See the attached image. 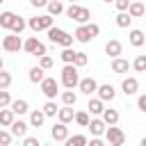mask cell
Wrapping results in <instances>:
<instances>
[{"mask_svg": "<svg viewBox=\"0 0 146 146\" xmlns=\"http://www.w3.org/2000/svg\"><path fill=\"white\" fill-rule=\"evenodd\" d=\"M105 139H107L110 146H123V141H125V132H123L121 128H116V125H107V130H105Z\"/></svg>", "mask_w": 146, "mask_h": 146, "instance_id": "obj_5", "label": "cell"}, {"mask_svg": "<svg viewBox=\"0 0 146 146\" xmlns=\"http://www.w3.org/2000/svg\"><path fill=\"white\" fill-rule=\"evenodd\" d=\"M78 87H80V91H82V94H87V96H91V94H96V91H98V82H96L94 78H82Z\"/></svg>", "mask_w": 146, "mask_h": 146, "instance_id": "obj_10", "label": "cell"}, {"mask_svg": "<svg viewBox=\"0 0 146 146\" xmlns=\"http://www.w3.org/2000/svg\"><path fill=\"white\" fill-rule=\"evenodd\" d=\"M89 121H91V119H89V112H75V123H78V125L87 128Z\"/></svg>", "mask_w": 146, "mask_h": 146, "instance_id": "obj_34", "label": "cell"}, {"mask_svg": "<svg viewBox=\"0 0 146 146\" xmlns=\"http://www.w3.org/2000/svg\"><path fill=\"white\" fill-rule=\"evenodd\" d=\"M0 48H2V43H0Z\"/></svg>", "mask_w": 146, "mask_h": 146, "instance_id": "obj_54", "label": "cell"}, {"mask_svg": "<svg viewBox=\"0 0 146 146\" xmlns=\"http://www.w3.org/2000/svg\"><path fill=\"white\" fill-rule=\"evenodd\" d=\"M43 121H46V114H43V110H34V112L30 114V123H32L34 128H41V125H43Z\"/></svg>", "mask_w": 146, "mask_h": 146, "instance_id": "obj_27", "label": "cell"}, {"mask_svg": "<svg viewBox=\"0 0 146 146\" xmlns=\"http://www.w3.org/2000/svg\"><path fill=\"white\" fill-rule=\"evenodd\" d=\"M57 119H59L62 123H71V121H75V110H73L71 105H64V107H59Z\"/></svg>", "mask_w": 146, "mask_h": 146, "instance_id": "obj_13", "label": "cell"}, {"mask_svg": "<svg viewBox=\"0 0 146 146\" xmlns=\"http://www.w3.org/2000/svg\"><path fill=\"white\" fill-rule=\"evenodd\" d=\"M130 2H132V0H114V7H116L119 11H128Z\"/></svg>", "mask_w": 146, "mask_h": 146, "instance_id": "obj_43", "label": "cell"}, {"mask_svg": "<svg viewBox=\"0 0 146 146\" xmlns=\"http://www.w3.org/2000/svg\"><path fill=\"white\" fill-rule=\"evenodd\" d=\"M87 112H89V114H94V116L103 114V112H105V105H103V100H100V98H89Z\"/></svg>", "mask_w": 146, "mask_h": 146, "instance_id": "obj_17", "label": "cell"}, {"mask_svg": "<svg viewBox=\"0 0 146 146\" xmlns=\"http://www.w3.org/2000/svg\"><path fill=\"white\" fill-rule=\"evenodd\" d=\"M11 84V75L7 71H0V89H7Z\"/></svg>", "mask_w": 146, "mask_h": 146, "instance_id": "obj_40", "label": "cell"}, {"mask_svg": "<svg viewBox=\"0 0 146 146\" xmlns=\"http://www.w3.org/2000/svg\"><path fill=\"white\" fill-rule=\"evenodd\" d=\"M68 2H71V5H73V2H75V0H68Z\"/></svg>", "mask_w": 146, "mask_h": 146, "instance_id": "obj_52", "label": "cell"}, {"mask_svg": "<svg viewBox=\"0 0 146 146\" xmlns=\"http://www.w3.org/2000/svg\"><path fill=\"white\" fill-rule=\"evenodd\" d=\"M139 146H146V137H144V139H141V141H139Z\"/></svg>", "mask_w": 146, "mask_h": 146, "instance_id": "obj_48", "label": "cell"}, {"mask_svg": "<svg viewBox=\"0 0 146 146\" xmlns=\"http://www.w3.org/2000/svg\"><path fill=\"white\" fill-rule=\"evenodd\" d=\"M100 34V27L96 25V23H84V25H80L78 30H75V41H80V43H89L94 36H98Z\"/></svg>", "mask_w": 146, "mask_h": 146, "instance_id": "obj_1", "label": "cell"}, {"mask_svg": "<svg viewBox=\"0 0 146 146\" xmlns=\"http://www.w3.org/2000/svg\"><path fill=\"white\" fill-rule=\"evenodd\" d=\"M2 48L7 50V52H18L21 48H23V41H21V36L18 34H9V36H5L2 39Z\"/></svg>", "mask_w": 146, "mask_h": 146, "instance_id": "obj_8", "label": "cell"}, {"mask_svg": "<svg viewBox=\"0 0 146 146\" xmlns=\"http://www.w3.org/2000/svg\"><path fill=\"white\" fill-rule=\"evenodd\" d=\"M23 48H25L27 55H34V57H43V55H46V46H43L36 36H30V39L23 43Z\"/></svg>", "mask_w": 146, "mask_h": 146, "instance_id": "obj_6", "label": "cell"}, {"mask_svg": "<svg viewBox=\"0 0 146 146\" xmlns=\"http://www.w3.org/2000/svg\"><path fill=\"white\" fill-rule=\"evenodd\" d=\"M128 68H130V62H128V59H121V57H114V59H112V71H114V73L121 75V73H125Z\"/></svg>", "mask_w": 146, "mask_h": 146, "instance_id": "obj_19", "label": "cell"}, {"mask_svg": "<svg viewBox=\"0 0 146 146\" xmlns=\"http://www.w3.org/2000/svg\"><path fill=\"white\" fill-rule=\"evenodd\" d=\"M87 128L91 130V135H94V137H100V135H105V130H107V123H105L103 119H91Z\"/></svg>", "mask_w": 146, "mask_h": 146, "instance_id": "obj_11", "label": "cell"}, {"mask_svg": "<svg viewBox=\"0 0 146 146\" xmlns=\"http://www.w3.org/2000/svg\"><path fill=\"white\" fill-rule=\"evenodd\" d=\"M11 132H7V130H0V146H9L11 144Z\"/></svg>", "mask_w": 146, "mask_h": 146, "instance_id": "obj_41", "label": "cell"}, {"mask_svg": "<svg viewBox=\"0 0 146 146\" xmlns=\"http://www.w3.org/2000/svg\"><path fill=\"white\" fill-rule=\"evenodd\" d=\"M9 128H11V135L14 137H25V132H27V123L25 121H14Z\"/></svg>", "mask_w": 146, "mask_h": 146, "instance_id": "obj_25", "label": "cell"}, {"mask_svg": "<svg viewBox=\"0 0 146 146\" xmlns=\"http://www.w3.org/2000/svg\"><path fill=\"white\" fill-rule=\"evenodd\" d=\"M62 84L66 89H73L80 84V75H78V66L75 64H64L62 68Z\"/></svg>", "mask_w": 146, "mask_h": 146, "instance_id": "obj_3", "label": "cell"}, {"mask_svg": "<svg viewBox=\"0 0 146 146\" xmlns=\"http://www.w3.org/2000/svg\"><path fill=\"white\" fill-rule=\"evenodd\" d=\"M41 146H50V144H41Z\"/></svg>", "mask_w": 146, "mask_h": 146, "instance_id": "obj_51", "label": "cell"}, {"mask_svg": "<svg viewBox=\"0 0 146 146\" xmlns=\"http://www.w3.org/2000/svg\"><path fill=\"white\" fill-rule=\"evenodd\" d=\"M130 23H132V16H130L128 11H119V16H116V25H119V27H130Z\"/></svg>", "mask_w": 146, "mask_h": 146, "instance_id": "obj_28", "label": "cell"}, {"mask_svg": "<svg viewBox=\"0 0 146 146\" xmlns=\"http://www.w3.org/2000/svg\"><path fill=\"white\" fill-rule=\"evenodd\" d=\"M57 112H59L57 103H55V100H46V105H43V114H46V116H55Z\"/></svg>", "mask_w": 146, "mask_h": 146, "instance_id": "obj_33", "label": "cell"}, {"mask_svg": "<svg viewBox=\"0 0 146 146\" xmlns=\"http://www.w3.org/2000/svg\"><path fill=\"white\" fill-rule=\"evenodd\" d=\"M9 105H11V96H9V91L0 89V110H2V107H9Z\"/></svg>", "mask_w": 146, "mask_h": 146, "instance_id": "obj_36", "label": "cell"}, {"mask_svg": "<svg viewBox=\"0 0 146 146\" xmlns=\"http://www.w3.org/2000/svg\"><path fill=\"white\" fill-rule=\"evenodd\" d=\"M103 2H114V0H103Z\"/></svg>", "mask_w": 146, "mask_h": 146, "instance_id": "obj_50", "label": "cell"}, {"mask_svg": "<svg viewBox=\"0 0 146 146\" xmlns=\"http://www.w3.org/2000/svg\"><path fill=\"white\" fill-rule=\"evenodd\" d=\"M144 34H146V32H144Z\"/></svg>", "mask_w": 146, "mask_h": 146, "instance_id": "obj_55", "label": "cell"}, {"mask_svg": "<svg viewBox=\"0 0 146 146\" xmlns=\"http://www.w3.org/2000/svg\"><path fill=\"white\" fill-rule=\"evenodd\" d=\"M137 107H139V110L146 114V94H141V96L137 98Z\"/></svg>", "mask_w": 146, "mask_h": 146, "instance_id": "obj_45", "label": "cell"}, {"mask_svg": "<svg viewBox=\"0 0 146 146\" xmlns=\"http://www.w3.org/2000/svg\"><path fill=\"white\" fill-rule=\"evenodd\" d=\"M121 89H123V94H125V96H132V94H137V89H139V82H137V78H125V80L121 82Z\"/></svg>", "mask_w": 146, "mask_h": 146, "instance_id": "obj_15", "label": "cell"}, {"mask_svg": "<svg viewBox=\"0 0 146 146\" xmlns=\"http://www.w3.org/2000/svg\"><path fill=\"white\" fill-rule=\"evenodd\" d=\"M25 27H27V23H25V21L18 16V18H16V23H14V27H11V32H14V34H21Z\"/></svg>", "mask_w": 146, "mask_h": 146, "instance_id": "obj_38", "label": "cell"}, {"mask_svg": "<svg viewBox=\"0 0 146 146\" xmlns=\"http://www.w3.org/2000/svg\"><path fill=\"white\" fill-rule=\"evenodd\" d=\"M50 135H52V139L55 141H66L68 139V128H66V123H55L52 125V130H50Z\"/></svg>", "mask_w": 146, "mask_h": 146, "instance_id": "obj_9", "label": "cell"}, {"mask_svg": "<svg viewBox=\"0 0 146 146\" xmlns=\"http://www.w3.org/2000/svg\"><path fill=\"white\" fill-rule=\"evenodd\" d=\"M27 78H30V82H34V84L39 82V84H41L46 75H43V68H41V66H32V68H30V73H27Z\"/></svg>", "mask_w": 146, "mask_h": 146, "instance_id": "obj_22", "label": "cell"}, {"mask_svg": "<svg viewBox=\"0 0 146 146\" xmlns=\"http://www.w3.org/2000/svg\"><path fill=\"white\" fill-rule=\"evenodd\" d=\"M2 2H5V0H0V5H2Z\"/></svg>", "mask_w": 146, "mask_h": 146, "instance_id": "obj_53", "label": "cell"}, {"mask_svg": "<svg viewBox=\"0 0 146 146\" xmlns=\"http://www.w3.org/2000/svg\"><path fill=\"white\" fill-rule=\"evenodd\" d=\"M41 91H43V96H46L48 100H52V98L59 94V82H57L55 78H43V82H41Z\"/></svg>", "mask_w": 146, "mask_h": 146, "instance_id": "obj_7", "label": "cell"}, {"mask_svg": "<svg viewBox=\"0 0 146 146\" xmlns=\"http://www.w3.org/2000/svg\"><path fill=\"white\" fill-rule=\"evenodd\" d=\"M16 14L14 11H2L0 14V27H5V30H11L14 27V23H16Z\"/></svg>", "mask_w": 146, "mask_h": 146, "instance_id": "obj_16", "label": "cell"}, {"mask_svg": "<svg viewBox=\"0 0 146 146\" xmlns=\"http://www.w3.org/2000/svg\"><path fill=\"white\" fill-rule=\"evenodd\" d=\"M132 68L139 71V73H144L146 71V55H137V59L132 62Z\"/></svg>", "mask_w": 146, "mask_h": 146, "instance_id": "obj_35", "label": "cell"}, {"mask_svg": "<svg viewBox=\"0 0 146 146\" xmlns=\"http://www.w3.org/2000/svg\"><path fill=\"white\" fill-rule=\"evenodd\" d=\"M87 62H89L87 59V52H75V62H73L75 66H87Z\"/></svg>", "mask_w": 146, "mask_h": 146, "instance_id": "obj_42", "label": "cell"}, {"mask_svg": "<svg viewBox=\"0 0 146 146\" xmlns=\"http://www.w3.org/2000/svg\"><path fill=\"white\" fill-rule=\"evenodd\" d=\"M23 146H41V141L36 137H25L23 139Z\"/></svg>", "mask_w": 146, "mask_h": 146, "instance_id": "obj_44", "label": "cell"}, {"mask_svg": "<svg viewBox=\"0 0 146 146\" xmlns=\"http://www.w3.org/2000/svg\"><path fill=\"white\" fill-rule=\"evenodd\" d=\"M0 71H2V57H0Z\"/></svg>", "mask_w": 146, "mask_h": 146, "instance_id": "obj_49", "label": "cell"}, {"mask_svg": "<svg viewBox=\"0 0 146 146\" xmlns=\"http://www.w3.org/2000/svg\"><path fill=\"white\" fill-rule=\"evenodd\" d=\"M100 116H103V121H105L107 125H116V123H119V112H116V110H112V107H110V110H105Z\"/></svg>", "mask_w": 146, "mask_h": 146, "instance_id": "obj_24", "label": "cell"}, {"mask_svg": "<svg viewBox=\"0 0 146 146\" xmlns=\"http://www.w3.org/2000/svg\"><path fill=\"white\" fill-rule=\"evenodd\" d=\"M48 2H50V0H30L32 7H48Z\"/></svg>", "mask_w": 146, "mask_h": 146, "instance_id": "obj_46", "label": "cell"}, {"mask_svg": "<svg viewBox=\"0 0 146 146\" xmlns=\"http://www.w3.org/2000/svg\"><path fill=\"white\" fill-rule=\"evenodd\" d=\"M144 11H146V7H144L139 0H132V2H130V7H128V14H130L132 18H139V16H144Z\"/></svg>", "mask_w": 146, "mask_h": 146, "instance_id": "obj_21", "label": "cell"}, {"mask_svg": "<svg viewBox=\"0 0 146 146\" xmlns=\"http://www.w3.org/2000/svg\"><path fill=\"white\" fill-rule=\"evenodd\" d=\"M66 9H64V2L62 0H50L48 2V14L50 16H57V14H64Z\"/></svg>", "mask_w": 146, "mask_h": 146, "instance_id": "obj_26", "label": "cell"}, {"mask_svg": "<svg viewBox=\"0 0 146 146\" xmlns=\"http://www.w3.org/2000/svg\"><path fill=\"white\" fill-rule=\"evenodd\" d=\"M121 50H123V46H121V41H116V39H110L107 43H105V52L114 59V57H119L121 55Z\"/></svg>", "mask_w": 146, "mask_h": 146, "instance_id": "obj_14", "label": "cell"}, {"mask_svg": "<svg viewBox=\"0 0 146 146\" xmlns=\"http://www.w3.org/2000/svg\"><path fill=\"white\" fill-rule=\"evenodd\" d=\"M78 11H80V5H75V2H73V5H68V7H66V11H64V14H66V16L71 18V21H75Z\"/></svg>", "mask_w": 146, "mask_h": 146, "instance_id": "obj_37", "label": "cell"}, {"mask_svg": "<svg viewBox=\"0 0 146 146\" xmlns=\"http://www.w3.org/2000/svg\"><path fill=\"white\" fill-rule=\"evenodd\" d=\"M27 27L34 30V32H41V30L48 32V30L52 27V16H50V14H46V16H34V18L27 21Z\"/></svg>", "mask_w": 146, "mask_h": 146, "instance_id": "obj_4", "label": "cell"}, {"mask_svg": "<svg viewBox=\"0 0 146 146\" xmlns=\"http://www.w3.org/2000/svg\"><path fill=\"white\" fill-rule=\"evenodd\" d=\"M87 146H105V144H103V139H98V137H94L91 141H87Z\"/></svg>", "mask_w": 146, "mask_h": 146, "instance_id": "obj_47", "label": "cell"}, {"mask_svg": "<svg viewBox=\"0 0 146 146\" xmlns=\"http://www.w3.org/2000/svg\"><path fill=\"white\" fill-rule=\"evenodd\" d=\"M75 21H78L80 25H84V23H89V21H91V11H89L87 7H80V11H78V16H75Z\"/></svg>", "mask_w": 146, "mask_h": 146, "instance_id": "obj_30", "label": "cell"}, {"mask_svg": "<svg viewBox=\"0 0 146 146\" xmlns=\"http://www.w3.org/2000/svg\"><path fill=\"white\" fill-rule=\"evenodd\" d=\"M98 98L105 103V100H114V96H116V91H114V87L112 84H98Z\"/></svg>", "mask_w": 146, "mask_h": 146, "instance_id": "obj_12", "label": "cell"}, {"mask_svg": "<svg viewBox=\"0 0 146 146\" xmlns=\"http://www.w3.org/2000/svg\"><path fill=\"white\" fill-rule=\"evenodd\" d=\"M11 112L14 114H25L27 110H30V105H27V100H23V98H18V100H11Z\"/></svg>", "mask_w": 146, "mask_h": 146, "instance_id": "obj_23", "label": "cell"}, {"mask_svg": "<svg viewBox=\"0 0 146 146\" xmlns=\"http://www.w3.org/2000/svg\"><path fill=\"white\" fill-rule=\"evenodd\" d=\"M48 39H50L52 43L62 46V48H71L75 36H73V34H68L66 30H62V27H50V30H48Z\"/></svg>", "mask_w": 146, "mask_h": 146, "instance_id": "obj_2", "label": "cell"}, {"mask_svg": "<svg viewBox=\"0 0 146 146\" xmlns=\"http://www.w3.org/2000/svg\"><path fill=\"white\" fill-rule=\"evenodd\" d=\"M14 116H16V114L11 112V107H9V110H7V107H2V110H0V125H5V128H9V125H11L14 121H16Z\"/></svg>", "mask_w": 146, "mask_h": 146, "instance_id": "obj_20", "label": "cell"}, {"mask_svg": "<svg viewBox=\"0 0 146 146\" xmlns=\"http://www.w3.org/2000/svg\"><path fill=\"white\" fill-rule=\"evenodd\" d=\"M62 103H64V105H71V107L78 103V96L73 94V89H68V91H62Z\"/></svg>", "mask_w": 146, "mask_h": 146, "instance_id": "obj_32", "label": "cell"}, {"mask_svg": "<svg viewBox=\"0 0 146 146\" xmlns=\"http://www.w3.org/2000/svg\"><path fill=\"white\" fill-rule=\"evenodd\" d=\"M59 57H62L64 64H73V62H75V50H73V48H64V50L59 52Z\"/></svg>", "mask_w": 146, "mask_h": 146, "instance_id": "obj_31", "label": "cell"}, {"mask_svg": "<svg viewBox=\"0 0 146 146\" xmlns=\"http://www.w3.org/2000/svg\"><path fill=\"white\" fill-rule=\"evenodd\" d=\"M52 57H48V55H43V57H39V66L43 68V71H48V68H52Z\"/></svg>", "mask_w": 146, "mask_h": 146, "instance_id": "obj_39", "label": "cell"}, {"mask_svg": "<svg viewBox=\"0 0 146 146\" xmlns=\"http://www.w3.org/2000/svg\"><path fill=\"white\" fill-rule=\"evenodd\" d=\"M128 39H130V43H132L135 48H139V46L146 43V34H144L141 30H130V36H128Z\"/></svg>", "mask_w": 146, "mask_h": 146, "instance_id": "obj_18", "label": "cell"}, {"mask_svg": "<svg viewBox=\"0 0 146 146\" xmlns=\"http://www.w3.org/2000/svg\"><path fill=\"white\" fill-rule=\"evenodd\" d=\"M64 144H66V146H87V137H84V135H73V137H68Z\"/></svg>", "mask_w": 146, "mask_h": 146, "instance_id": "obj_29", "label": "cell"}]
</instances>
